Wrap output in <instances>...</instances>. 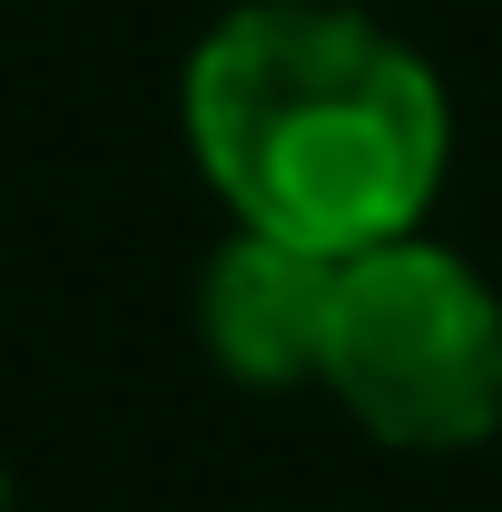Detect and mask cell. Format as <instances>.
<instances>
[{
    "label": "cell",
    "mask_w": 502,
    "mask_h": 512,
    "mask_svg": "<svg viewBox=\"0 0 502 512\" xmlns=\"http://www.w3.org/2000/svg\"><path fill=\"white\" fill-rule=\"evenodd\" d=\"M188 148L247 237L345 266L424 237L453 99L414 40L345 0H247L188 60Z\"/></svg>",
    "instance_id": "obj_1"
},
{
    "label": "cell",
    "mask_w": 502,
    "mask_h": 512,
    "mask_svg": "<svg viewBox=\"0 0 502 512\" xmlns=\"http://www.w3.org/2000/svg\"><path fill=\"white\" fill-rule=\"evenodd\" d=\"M0 512H10V473H0Z\"/></svg>",
    "instance_id": "obj_4"
},
{
    "label": "cell",
    "mask_w": 502,
    "mask_h": 512,
    "mask_svg": "<svg viewBox=\"0 0 502 512\" xmlns=\"http://www.w3.org/2000/svg\"><path fill=\"white\" fill-rule=\"evenodd\" d=\"M325 296H335L325 256L227 227V247L197 276V345L247 394H296L315 384V355H325Z\"/></svg>",
    "instance_id": "obj_3"
},
{
    "label": "cell",
    "mask_w": 502,
    "mask_h": 512,
    "mask_svg": "<svg viewBox=\"0 0 502 512\" xmlns=\"http://www.w3.org/2000/svg\"><path fill=\"white\" fill-rule=\"evenodd\" d=\"M315 384L384 453H473L502 434V296L473 256L394 237L335 266Z\"/></svg>",
    "instance_id": "obj_2"
}]
</instances>
